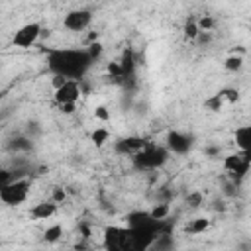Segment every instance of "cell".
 <instances>
[{
    "label": "cell",
    "mask_w": 251,
    "mask_h": 251,
    "mask_svg": "<svg viewBox=\"0 0 251 251\" xmlns=\"http://www.w3.org/2000/svg\"><path fill=\"white\" fill-rule=\"evenodd\" d=\"M94 118L100 120V122H110V110L100 104V106L94 108Z\"/></svg>",
    "instance_id": "26"
},
{
    "label": "cell",
    "mask_w": 251,
    "mask_h": 251,
    "mask_svg": "<svg viewBox=\"0 0 251 251\" xmlns=\"http://www.w3.org/2000/svg\"><path fill=\"white\" fill-rule=\"evenodd\" d=\"M6 149L10 153H29L33 149V139L25 133H18V135H12L8 137L6 141Z\"/></svg>",
    "instance_id": "12"
},
{
    "label": "cell",
    "mask_w": 251,
    "mask_h": 251,
    "mask_svg": "<svg viewBox=\"0 0 251 251\" xmlns=\"http://www.w3.org/2000/svg\"><path fill=\"white\" fill-rule=\"evenodd\" d=\"M45 63L51 75H61L69 80H82L94 65L86 49H76V47L49 49Z\"/></svg>",
    "instance_id": "1"
},
{
    "label": "cell",
    "mask_w": 251,
    "mask_h": 251,
    "mask_svg": "<svg viewBox=\"0 0 251 251\" xmlns=\"http://www.w3.org/2000/svg\"><path fill=\"white\" fill-rule=\"evenodd\" d=\"M57 108H59V112H61V114L71 116V114H75V110H76V102H65V104H57Z\"/></svg>",
    "instance_id": "30"
},
{
    "label": "cell",
    "mask_w": 251,
    "mask_h": 251,
    "mask_svg": "<svg viewBox=\"0 0 251 251\" xmlns=\"http://www.w3.org/2000/svg\"><path fill=\"white\" fill-rule=\"evenodd\" d=\"M235 147L241 151H251V126H239L235 129Z\"/></svg>",
    "instance_id": "15"
},
{
    "label": "cell",
    "mask_w": 251,
    "mask_h": 251,
    "mask_svg": "<svg viewBox=\"0 0 251 251\" xmlns=\"http://www.w3.org/2000/svg\"><path fill=\"white\" fill-rule=\"evenodd\" d=\"M149 141L147 139H143V137H139V135H126V137H120L116 143H114V151L118 153V155H133V153H137L141 147H145Z\"/></svg>",
    "instance_id": "10"
},
{
    "label": "cell",
    "mask_w": 251,
    "mask_h": 251,
    "mask_svg": "<svg viewBox=\"0 0 251 251\" xmlns=\"http://www.w3.org/2000/svg\"><path fill=\"white\" fill-rule=\"evenodd\" d=\"M149 214H151L155 220H165V218H169V214H171V206H169L167 202H159V204H155V206L149 210Z\"/></svg>",
    "instance_id": "22"
},
{
    "label": "cell",
    "mask_w": 251,
    "mask_h": 251,
    "mask_svg": "<svg viewBox=\"0 0 251 251\" xmlns=\"http://www.w3.org/2000/svg\"><path fill=\"white\" fill-rule=\"evenodd\" d=\"M198 33H200V29H198L196 20H194V18H192V20H188V22H186V25H184V37H186V39H190V41H194V39L198 37Z\"/></svg>",
    "instance_id": "23"
},
{
    "label": "cell",
    "mask_w": 251,
    "mask_h": 251,
    "mask_svg": "<svg viewBox=\"0 0 251 251\" xmlns=\"http://www.w3.org/2000/svg\"><path fill=\"white\" fill-rule=\"evenodd\" d=\"M224 104H226V100H224L222 92H216V94H212L210 98H206V100H204V106H206L210 112H220Z\"/></svg>",
    "instance_id": "19"
},
{
    "label": "cell",
    "mask_w": 251,
    "mask_h": 251,
    "mask_svg": "<svg viewBox=\"0 0 251 251\" xmlns=\"http://www.w3.org/2000/svg\"><path fill=\"white\" fill-rule=\"evenodd\" d=\"M224 67H226V71H229V73H237V71L243 69V57H241V55H229V57L224 61Z\"/></svg>",
    "instance_id": "21"
},
{
    "label": "cell",
    "mask_w": 251,
    "mask_h": 251,
    "mask_svg": "<svg viewBox=\"0 0 251 251\" xmlns=\"http://www.w3.org/2000/svg\"><path fill=\"white\" fill-rule=\"evenodd\" d=\"M194 135L180 131V129H169L165 135V147L171 155H188L194 147Z\"/></svg>",
    "instance_id": "6"
},
{
    "label": "cell",
    "mask_w": 251,
    "mask_h": 251,
    "mask_svg": "<svg viewBox=\"0 0 251 251\" xmlns=\"http://www.w3.org/2000/svg\"><path fill=\"white\" fill-rule=\"evenodd\" d=\"M153 222H155V218L149 214V210H133L126 216L127 227H141V226H149Z\"/></svg>",
    "instance_id": "14"
},
{
    "label": "cell",
    "mask_w": 251,
    "mask_h": 251,
    "mask_svg": "<svg viewBox=\"0 0 251 251\" xmlns=\"http://www.w3.org/2000/svg\"><path fill=\"white\" fill-rule=\"evenodd\" d=\"M204 202V198H202V194L196 190V192H190L188 196H186V204L190 206V208H198L200 204Z\"/></svg>",
    "instance_id": "28"
},
{
    "label": "cell",
    "mask_w": 251,
    "mask_h": 251,
    "mask_svg": "<svg viewBox=\"0 0 251 251\" xmlns=\"http://www.w3.org/2000/svg\"><path fill=\"white\" fill-rule=\"evenodd\" d=\"M196 24H198V29L200 31H212L214 25H216V20L212 16H202V18L196 20Z\"/></svg>",
    "instance_id": "24"
},
{
    "label": "cell",
    "mask_w": 251,
    "mask_h": 251,
    "mask_svg": "<svg viewBox=\"0 0 251 251\" xmlns=\"http://www.w3.org/2000/svg\"><path fill=\"white\" fill-rule=\"evenodd\" d=\"M29 190H31V182L27 178H16L14 176L0 188V202L4 206L16 208L27 200Z\"/></svg>",
    "instance_id": "3"
},
{
    "label": "cell",
    "mask_w": 251,
    "mask_h": 251,
    "mask_svg": "<svg viewBox=\"0 0 251 251\" xmlns=\"http://www.w3.org/2000/svg\"><path fill=\"white\" fill-rule=\"evenodd\" d=\"M90 141L96 149H102L110 141V129L108 127H96L90 131Z\"/></svg>",
    "instance_id": "17"
},
{
    "label": "cell",
    "mask_w": 251,
    "mask_h": 251,
    "mask_svg": "<svg viewBox=\"0 0 251 251\" xmlns=\"http://www.w3.org/2000/svg\"><path fill=\"white\" fill-rule=\"evenodd\" d=\"M220 92H222L226 104H235L239 100V90L237 88H222Z\"/></svg>",
    "instance_id": "25"
},
{
    "label": "cell",
    "mask_w": 251,
    "mask_h": 251,
    "mask_svg": "<svg viewBox=\"0 0 251 251\" xmlns=\"http://www.w3.org/2000/svg\"><path fill=\"white\" fill-rule=\"evenodd\" d=\"M104 247L110 251H127L131 249V233L129 227L110 226L104 229Z\"/></svg>",
    "instance_id": "7"
},
{
    "label": "cell",
    "mask_w": 251,
    "mask_h": 251,
    "mask_svg": "<svg viewBox=\"0 0 251 251\" xmlns=\"http://www.w3.org/2000/svg\"><path fill=\"white\" fill-rule=\"evenodd\" d=\"M39 131H41V127H39V124L37 122H27V127H25V135H29L31 139H35L37 135H39Z\"/></svg>",
    "instance_id": "29"
},
{
    "label": "cell",
    "mask_w": 251,
    "mask_h": 251,
    "mask_svg": "<svg viewBox=\"0 0 251 251\" xmlns=\"http://www.w3.org/2000/svg\"><path fill=\"white\" fill-rule=\"evenodd\" d=\"M206 153H208L210 157H216V155H220V147H208Z\"/></svg>",
    "instance_id": "31"
},
{
    "label": "cell",
    "mask_w": 251,
    "mask_h": 251,
    "mask_svg": "<svg viewBox=\"0 0 251 251\" xmlns=\"http://www.w3.org/2000/svg\"><path fill=\"white\" fill-rule=\"evenodd\" d=\"M169 159H171L169 149L157 143H147L145 147H141L137 153L131 155V163L137 171H157L165 167Z\"/></svg>",
    "instance_id": "2"
},
{
    "label": "cell",
    "mask_w": 251,
    "mask_h": 251,
    "mask_svg": "<svg viewBox=\"0 0 251 251\" xmlns=\"http://www.w3.org/2000/svg\"><path fill=\"white\" fill-rule=\"evenodd\" d=\"M61 237H63V226H61V224L47 226V229L43 231V239H45L47 243H57Z\"/></svg>",
    "instance_id": "18"
},
{
    "label": "cell",
    "mask_w": 251,
    "mask_h": 251,
    "mask_svg": "<svg viewBox=\"0 0 251 251\" xmlns=\"http://www.w3.org/2000/svg\"><path fill=\"white\" fill-rule=\"evenodd\" d=\"M135 69H137L135 55H133V51L127 47V49L122 51V57H120V61H118V71H120L118 78H122L124 82L131 80V78L135 76Z\"/></svg>",
    "instance_id": "11"
},
{
    "label": "cell",
    "mask_w": 251,
    "mask_h": 251,
    "mask_svg": "<svg viewBox=\"0 0 251 251\" xmlns=\"http://www.w3.org/2000/svg\"><path fill=\"white\" fill-rule=\"evenodd\" d=\"M222 165H224V169H226V173H227L229 178L241 182L247 176L249 169H251V151L237 149L235 153L226 155L224 161H222Z\"/></svg>",
    "instance_id": "4"
},
{
    "label": "cell",
    "mask_w": 251,
    "mask_h": 251,
    "mask_svg": "<svg viewBox=\"0 0 251 251\" xmlns=\"http://www.w3.org/2000/svg\"><path fill=\"white\" fill-rule=\"evenodd\" d=\"M57 210H59V204L49 198V200L37 202V204L29 210V216H31L33 220H49V218H53V216L57 214Z\"/></svg>",
    "instance_id": "13"
},
{
    "label": "cell",
    "mask_w": 251,
    "mask_h": 251,
    "mask_svg": "<svg viewBox=\"0 0 251 251\" xmlns=\"http://www.w3.org/2000/svg\"><path fill=\"white\" fill-rule=\"evenodd\" d=\"M208 227H210V220L200 216V218H194V220H190V222L186 224L184 231H186L188 235H200V233H204Z\"/></svg>",
    "instance_id": "16"
},
{
    "label": "cell",
    "mask_w": 251,
    "mask_h": 251,
    "mask_svg": "<svg viewBox=\"0 0 251 251\" xmlns=\"http://www.w3.org/2000/svg\"><path fill=\"white\" fill-rule=\"evenodd\" d=\"M92 10L88 8H76V10H69L65 16H63V27L73 31V33H78V31H84L90 24H92Z\"/></svg>",
    "instance_id": "8"
},
{
    "label": "cell",
    "mask_w": 251,
    "mask_h": 251,
    "mask_svg": "<svg viewBox=\"0 0 251 251\" xmlns=\"http://www.w3.org/2000/svg\"><path fill=\"white\" fill-rule=\"evenodd\" d=\"M51 200L57 202V204H63V202L67 200V192H65V188H63V186H55L53 192H51Z\"/></svg>",
    "instance_id": "27"
},
{
    "label": "cell",
    "mask_w": 251,
    "mask_h": 251,
    "mask_svg": "<svg viewBox=\"0 0 251 251\" xmlns=\"http://www.w3.org/2000/svg\"><path fill=\"white\" fill-rule=\"evenodd\" d=\"M84 49H86V53L90 55V59H92L94 63H96V61H100V57L104 55V45H102V43H100L98 39L90 41V43H88V45H86Z\"/></svg>",
    "instance_id": "20"
},
{
    "label": "cell",
    "mask_w": 251,
    "mask_h": 251,
    "mask_svg": "<svg viewBox=\"0 0 251 251\" xmlns=\"http://www.w3.org/2000/svg\"><path fill=\"white\" fill-rule=\"evenodd\" d=\"M80 80H65L59 88H55V102L57 104H65V102H78L80 100Z\"/></svg>",
    "instance_id": "9"
},
{
    "label": "cell",
    "mask_w": 251,
    "mask_h": 251,
    "mask_svg": "<svg viewBox=\"0 0 251 251\" xmlns=\"http://www.w3.org/2000/svg\"><path fill=\"white\" fill-rule=\"evenodd\" d=\"M41 33H43V27H41L39 22H27V24L20 25L14 31L12 45L14 47H20V49H29V47H33L39 41Z\"/></svg>",
    "instance_id": "5"
}]
</instances>
